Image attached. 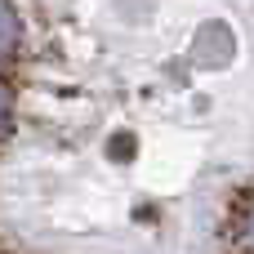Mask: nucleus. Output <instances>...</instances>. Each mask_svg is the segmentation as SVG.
Wrapping results in <instances>:
<instances>
[{
    "instance_id": "nucleus-1",
    "label": "nucleus",
    "mask_w": 254,
    "mask_h": 254,
    "mask_svg": "<svg viewBox=\"0 0 254 254\" xmlns=\"http://www.w3.org/2000/svg\"><path fill=\"white\" fill-rule=\"evenodd\" d=\"M0 254H254V0H0Z\"/></svg>"
}]
</instances>
